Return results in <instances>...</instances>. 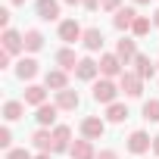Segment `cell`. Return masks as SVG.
<instances>
[{"instance_id":"obj_11","label":"cell","mask_w":159,"mask_h":159,"mask_svg":"<svg viewBox=\"0 0 159 159\" xmlns=\"http://www.w3.org/2000/svg\"><path fill=\"white\" fill-rule=\"evenodd\" d=\"M56 112H59V106H56V103H44V106H38V122L47 128V125H53V122H56Z\"/></svg>"},{"instance_id":"obj_27","label":"cell","mask_w":159,"mask_h":159,"mask_svg":"<svg viewBox=\"0 0 159 159\" xmlns=\"http://www.w3.org/2000/svg\"><path fill=\"white\" fill-rule=\"evenodd\" d=\"M131 31H134L137 38H143V34L150 31V19H147V16H137V19H134V25H131Z\"/></svg>"},{"instance_id":"obj_9","label":"cell","mask_w":159,"mask_h":159,"mask_svg":"<svg viewBox=\"0 0 159 159\" xmlns=\"http://www.w3.org/2000/svg\"><path fill=\"white\" fill-rule=\"evenodd\" d=\"M69 153H72V159H97V153H94L91 140H75Z\"/></svg>"},{"instance_id":"obj_1","label":"cell","mask_w":159,"mask_h":159,"mask_svg":"<svg viewBox=\"0 0 159 159\" xmlns=\"http://www.w3.org/2000/svg\"><path fill=\"white\" fill-rule=\"evenodd\" d=\"M119 78H122V91H125L128 97H140V94H143V78H140L137 72H122Z\"/></svg>"},{"instance_id":"obj_5","label":"cell","mask_w":159,"mask_h":159,"mask_svg":"<svg viewBox=\"0 0 159 159\" xmlns=\"http://www.w3.org/2000/svg\"><path fill=\"white\" fill-rule=\"evenodd\" d=\"M150 140H153V137H147V134H143V131H134V134H131V137H128V150H131V153H134V156H140V153H147V150H150V147H153V143H150Z\"/></svg>"},{"instance_id":"obj_4","label":"cell","mask_w":159,"mask_h":159,"mask_svg":"<svg viewBox=\"0 0 159 159\" xmlns=\"http://www.w3.org/2000/svg\"><path fill=\"white\" fill-rule=\"evenodd\" d=\"M59 38L66 44H75L78 38H84V31H81V25H78L75 19H66V22H59Z\"/></svg>"},{"instance_id":"obj_22","label":"cell","mask_w":159,"mask_h":159,"mask_svg":"<svg viewBox=\"0 0 159 159\" xmlns=\"http://www.w3.org/2000/svg\"><path fill=\"white\" fill-rule=\"evenodd\" d=\"M56 62H59L62 69H78V62H81V59H75V50H69V47H66V50H59V53H56Z\"/></svg>"},{"instance_id":"obj_33","label":"cell","mask_w":159,"mask_h":159,"mask_svg":"<svg viewBox=\"0 0 159 159\" xmlns=\"http://www.w3.org/2000/svg\"><path fill=\"white\" fill-rule=\"evenodd\" d=\"M81 3H84L88 10H97V7H100V0H81Z\"/></svg>"},{"instance_id":"obj_35","label":"cell","mask_w":159,"mask_h":159,"mask_svg":"<svg viewBox=\"0 0 159 159\" xmlns=\"http://www.w3.org/2000/svg\"><path fill=\"white\" fill-rule=\"evenodd\" d=\"M38 159H50V153H41V156H38Z\"/></svg>"},{"instance_id":"obj_14","label":"cell","mask_w":159,"mask_h":159,"mask_svg":"<svg viewBox=\"0 0 159 159\" xmlns=\"http://www.w3.org/2000/svg\"><path fill=\"white\" fill-rule=\"evenodd\" d=\"M116 56H119L122 62L134 59V56H137V50H134V41H131V38H122V41H119V47H116Z\"/></svg>"},{"instance_id":"obj_34","label":"cell","mask_w":159,"mask_h":159,"mask_svg":"<svg viewBox=\"0 0 159 159\" xmlns=\"http://www.w3.org/2000/svg\"><path fill=\"white\" fill-rule=\"evenodd\" d=\"M153 153L159 156V137H153Z\"/></svg>"},{"instance_id":"obj_20","label":"cell","mask_w":159,"mask_h":159,"mask_svg":"<svg viewBox=\"0 0 159 159\" xmlns=\"http://www.w3.org/2000/svg\"><path fill=\"white\" fill-rule=\"evenodd\" d=\"M22 112H25V103H19V100H10V103L3 106V119H7V122L22 119Z\"/></svg>"},{"instance_id":"obj_39","label":"cell","mask_w":159,"mask_h":159,"mask_svg":"<svg viewBox=\"0 0 159 159\" xmlns=\"http://www.w3.org/2000/svg\"><path fill=\"white\" fill-rule=\"evenodd\" d=\"M66 3H78V0H66Z\"/></svg>"},{"instance_id":"obj_26","label":"cell","mask_w":159,"mask_h":159,"mask_svg":"<svg viewBox=\"0 0 159 159\" xmlns=\"http://www.w3.org/2000/svg\"><path fill=\"white\" fill-rule=\"evenodd\" d=\"M143 119L147 122H159V100H147L143 103Z\"/></svg>"},{"instance_id":"obj_16","label":"cell","mask_w":159,"mask_h":159,"mask_svg":"<svg viewBox=\"0 0 159 159\" xmlns=\"http://www.w3.org/2000/svg\"><path fill=\"white\" fill-rule=\"evenodd\" d=\"M44 100H47V91H44V88H38V84L25 88V103H31V106H44Z\"/></svg>"},{"instance_id":"obj_36","label":"cell","mask_w":159,"mask_h":159,"mask_svg":"<svg viewBox=\"0 0 159 159\" xmlns=\"http://www.w3.org/2000/svg\"><path fill=\"white\" fill-rule=\"evenodd\" d=\"M153 22H156V25H159V10H156V16H153Z\"/></svg>"},{"instance_id":"obj_6","label":"cell","mask_w":159,"mask_h":159,"mask_svg":"<svg viewBox=\"0 0 159 159\" xmlns=\"http://www.w3.org/2000/svg\"><path fill=\"white\" fill-rule=\"evenodd\" d=\"M22 47H25V38H22L19 31L7 28V31H3V50H7V53H19Z\"/></svg>"},{"instance_id":"obj_10","label":"cell","mask_w":159,"mask_h":159,"mask_svg":"<svg viewBox=\"0 0 159 159\" xmlns=\"http://www.w3.org/2000/svg\"><path fill=\"white\" fill-rule=\"evenodd\" d=\"M134 19H137V13H134L131 7H125V10H119V13H116L112 25H116L119 31H125V28H131V25H134Z\"/></svg>"},{"instance_id":"obj_24","label":"cell","mask_w":159,"mask_h":159,"mask_svg":"<svg viewBox=\"0 0 159 159\" xmlns=\"http://www.w3.org/2000/svg\"><path fill=\"white\" fill-rule=\"evenodd\" d=\"M106 119H109V122H125V119H128V106H125V103H109Z\"/></svg>"},{"instance_id":"obj_15","label":"cell","mask_w":159,"mask_h":159,"mask_svg":"<svg viewBox=\"0 0 159 159\" xmlns=\"http://www.w3.org/2000/svg\"><path fill=\"white\" fill-rule=\"evenodd\" d=\"M81 41H84L88 50H100V47H103V31H100V28H88Z\"/></svg>"},{"instance_id":"obj_12","label":"cell","mask_w":159,"mask_h":159,"mask_svg":"<svg viewBox=\"0 0 159 159\" xmlns=\"http://www.w3.org/2000/svg\"><path fill=\"white\" fill-rule=\"evenodd\" d=\"M69 137H72V131H69L66 125H59V128L53 131V150H56V153H62V150H72V147H69Z\"/></svg>"},{"instance_id":"obj_30","label":"cell","mask_w":159,"mask_h":159,"mask_svg":"<svg viewBox=\"0 0 159 159\" xmlns=\"http://www.w3.org/2000/svg\"><path fill=\"white\" fill-rule=\"evenodd\" d=\"M97 159H119V153H116V150H100Z\"/></svg>"},{"instance_id":"obj_25","label":"cell","mask_w":159,"mask_h":159,"mask_svg":"<svg viewBox=\"0 0 159 159\" xmlns=\"http://www.w3.org/2000/svg\"><path fill=\"white\" fill-rule=\"evenodd\" d=\"M16 75H19V78H34V75H38V62H34V59H22L19 69H16Z\"/></svg>"},{"instance_id":"obj_7","label":"cell","mask_w":159,"mask_h":159,"mask_svg":"<svg viewBox=\"0 0 159 159\" xmlns=\"http://www.w3.org/2000/svg\"><path fill=\"white\" fill-rule=\"evenodd\" d=\"M100 72H103L106 78H112V75H122V59H119L116 53H106V56L100 59Z\"/></svg>"},{"instance_id":"obj_2","label":"cell","mask_w":159,"mask_h":159,"mask_svg":"<svg viewBox=\"0 0 159 159\" xmlns=\"http://www.w3.org/2000/svg\"><path fill=\"white\" fill-rule=\"evenodd\" d=\"M103 131H106V122L97 119V116H88V119L81 122V134H84V140H97V137H103Z\"/></svg>"},{"instance_id":"obj_28","label":"cell","mask_w":159,"mask_h":159,"mask_svg":"<svg viewBox=\"0 0 159 159\" xmlns=\"http://www.w3.org/2000/svg\"><path fill=\"white\" fill-rule=\"evenodd\" d=\"M7 159H31V153H28V150H10Z\"/></svg>"},{"instance_id":"obj_13","label":"cell","mask_w":159,"mask_h":159,"mask_svg":"<svg viewBox=\"0 0 159 159\" xmlns=\"http://www.w3.org/2000/svg\"><path fill=\"white\" fill-rule=\"evenodd\" d=\"M44 84H47V88H53L56 94H59V91H66V72H59V69L47 72V75H44Z\"/></svg>"},{"instance_id":"obj_37","label":"cell","mask_w":159,"mask_h":159,"mask_svg":"<svg viewBox=\"0 0 159 159\" xmlns=\"http://www.w3.org/2000/svg\"><path fill=\"white\" fill-rule=\"evenodd\" d=\"M10 3H25V0H10Z\"/></svg>"},{"instance_id":"obj_38","label":"cell","mask_w":159,"mask_h":159,"mask_svg":"<svg viewBox=\"0 0 159 159\" xmlns=\"http://www.w3.org/2000/svg\"><path fill=\"white\" fill-rule=\"evenodd\" d=\"M134 3H150V0H134Z\"/></svg>"},{"instance_id":"obj_32","label":"cell","mask_w":159,"mask_h":159,"mask_svg":"<svg viewBox=\"0 0 159 159\" xmlns=\"http://www.w3.org/2000/svg\"><path fill=\"white\" fill-rule=\"evenodd\" d=\"M0 25H3V28L10 25V13H7V10H0Z\"/></svg>"},{"instance_id":"obj_19","label":"cell","mask_w":159,"mask_h":159,"mask_svg":"<svg viewBox=\"0 0 159 159\" xmlns=\"http://www.w3.org/2000/svg\"><path fill=\"white\" fill-rule=\"evenodd\" d=\"M134 66H137V75H140V78H153V72H156L153 62H150V56H143V53L134 56Z\"/></svg>"},{"instance_id":"obj_17","label":"cell","mask_w":159,"mask_h":159,"mask_svg":"<svg viewBox=\"0 0 159 159\" xmlns=\"http://www.w3.org/2000/svg\"><path fill=\"white\" fill-rule=\"evenodd\" d=\"M56 106H59V109H75V106H78V94L69 91V88L59 91V94H56Z\"/></svg>"},{"instance_id":"obj_29","label":"cell","mask_w":159,"mask_h":159,"mask_svg":"<svg viewBox=\"0 0 159 159\" xmlns=\"http://www.w3.org/2000/svg\"><path fill=\"white\" fill-rule=\"evenodd\" d=\"M10 140H13V134H10V128H3L0 131V147H10Z\"/></svg>"},{"instance_id":"obj_8","label":"cell","mask_w":159,"mask_h":159,"mask_svg":"<svg viewBox=\"0 0 159 159\" xmlns=\"http://www.w3.org/2000/svg\"><path fill=\"white\" fill-rule=\"evenodd\" d=\"M38 16L44 22H53L59 16V3H56V0H38Z\"/></svg>"},{"instance_id":"obj_3","label":"cell","mask_w":159,"mask_h":159,"mask_svg":"<svg viewBox=\"0 0 159 159\" xmlns=\"http://www.w3.org/2000/svg\"><path fill=\"white\" fill-rule=\"evenodd\" d=\"M116 94L119 91H116V84L109 81V78H103V81L94 84V100L97 103H116Z\"/></svg>"},{"instance_id":"obj_21","label":"cell","mask_w":159,"mask_h":159,"mask_svg":"<svg viewBox=\"0 0 159 159\" xmlns=\"http://www.w3.org/2000/svg\"><path fill=\"white\" fill-rule=\"evenodd\" d=\"M97 69H100V66H97L94 59H81V62H78V69H75V72H78V78H84V81H91V78L97 75Z\"/></svg>"},{"instance_id":"obj_31","label":"cell","mask_w":159,"mask_h":159,"mask_svg":"<svg viewBox=\"0 0 159 159\" xmlns=\"http://www.w3.org/2000/svg\"><path fill=\"white\" fill-rule=\"evenodd\" d=\"M119 3H122V0H100L103 10H119Z\"/></svg>"},{"instance_id":"obj_23","label":"cell","mask_w":159,"mask_h":159,"mask_svg":"<svg viewBox=\"0 0 159 159\" xmlns=\"http://www.w3.org/2000/svg\"><path fill=\"white\" fill-rule=\"evenodd\" d=\"M41 47H44V34H41L38 28L25 31V50H31V53H34V50H41Z\"/></svg>"},{"instance_id":"obj_18","label":"cell","mask_w":159,"mask_h":159,"mask_svg":"<svg viewBox=\"0 0 159 159\" xmlns=\"http://www.w3.org/2000/svg\"><path fill=\"white\" fill-rule=\"evenodd\" d=\"M31 140H34V147H38L41 153H47V150H53V134H50L47 128H41V131H34V137H31Z\"/></svg>"}]
</instances>
